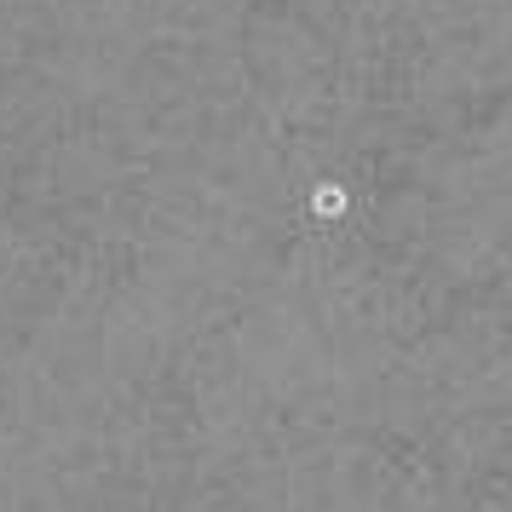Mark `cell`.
<instances>
[{"instance_id":"cell-1","label":"cell","mask_w":512,"mask_h":512,"mask_svg":"<svg viewBox=\"0 0 512 512\" xmlns=\"http://www.w3.org/2000/svg\"><path fill=\"white\" fill-rule=\"evenodd\" d=\"M311 213H317V219H340V213H346V190L340 185H317L311 190Z\"/></svg>"}]
</instances>
